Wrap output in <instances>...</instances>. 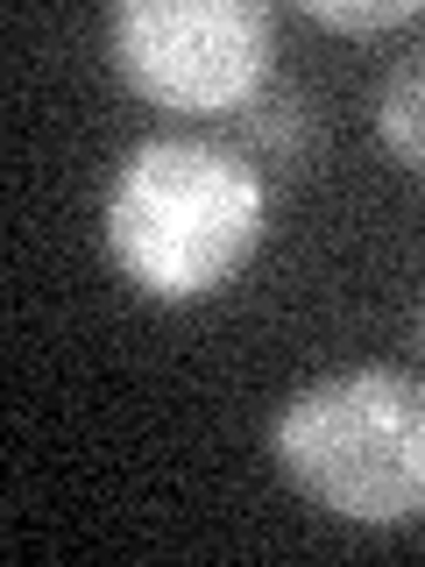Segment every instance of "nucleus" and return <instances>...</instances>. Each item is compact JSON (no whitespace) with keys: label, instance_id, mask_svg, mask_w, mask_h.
<instances>
[{"label":"nucleus","instance_id":"obj_1","mask_svg":"<svg viewBox=\"0 0 425 567\" xmlns=\"http://www.w3.org/2000/svg\"><path fill=\"white\" fill-rule=\"evenodd\" d=\"M270 185L241 150L191 135L135 142L106 192V256L156 306H199L262 248Z\"/></svg>","mask_w":425,"mask_h":567},{"label":"nucleus","instance_id":"obj_2","mask_svg":"<svg viewBox=\"0 0 425 567\" xmlns=\"http://www.w3.org/2000/svg\"><path fill=\"white\" fill-rule=\"evenodd\" d=\"M270 454L319 511L369 532L425 518V377L412 369H333L283 398Z\"/></svg>","mask_w":425,"mask_h":567},{"label":"nucleus","instance_id":"obj_3","mask_svg":"<svg viewBox=\"0 0 425 567\" xmlns=\"http://www.w3.org/2000/svg\"><path fill=\"white\" fill-rule=\"evenodd\" d=\"M114 71L164 114H235L270 85L277 22L262 0H121Z\"/></svg>","mask_w":425,"mask_h":567},{"label":"nucleus","instance_id":"obj_4","mask_svg":"<svg viewBox=\"0 0 425 567\" xmlns=\"http://www.w3.org/2000/svg\"><path fill=\"white\" fill-rule=\"evenodd\" d=\"M376 135L412 177H425V43H412L390 64L383 93H376Z\"/></svg>","mask_w":425,"mask_h":567},{"label":"nucleus","instance_id":"obj_5","mask_svg":"<svg viewBox=\"0 0 425 567\" xmlns=\"http://www.w3.org/2000/svg\"><path fill=\"white\" fill-rule=\"evenodd\" d=\"M305 14L319 29H341V35H376V29L425 22V0H369V8H348V0H305Z\"/></svg>","mask_w":425,"mask_h":567},{"label":"nucleus","instance_id":"obj_6","mask_svg":"<svg viewBox=\"0 0 425 567\" xmlns=\"http://www.w3.org/2000/svg\"><path fill=\"white\" fill-rule=\"evenodd\" d=\"M241 121H248V135H256L262 156H298V135H305V100H298V93H277V100L248 106Z\"/></svg>","mask_w":425,"mask_h":567},{"label":"nucleus","instance_id":"obj_7","mask_svg":"<svg viewBox=\"0 0 425 567\" xmlns=\"http://www.w3.org/2000/svg\"><path fill=\"white\" fill-rule=\"evenodd\" d=\"M418 341H425V298H418Z\"/></svg>","mask_w":425,"mask_h":567}]
</instances>
